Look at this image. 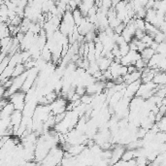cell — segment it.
I'll return each instance as SVG.
<instances>
[{
  "label": "cell",
  "instance_id": "obj_1",
  "mask_svg": "<svg viewBox=\"0 0 166 166\" xmlns=\"http://www.w3.org/2000/svg\"><path fill=\"white\" fill-rule=\"evenodd\" d=\"M64 155V150L59 145L55 146L51 149V151L47 154V156L43 159L40 164L43 165H59L61 164Z\"/></svg>",
  "mask_w": 166,
  "mask_h": 166
},
{
  "label": "cell",
  "instance_id": "obj_2",
  "mask_svg": "<svg viewBox=\"0 0 166 166\" xmlns=\"http://www.w3.org/2000/svg\"><path fill=\"white\" fill-rule=\"evenodd\" d=\"M157 86H159V85L155 84L154 81L142 83L141 85H140V87H139L136 96H139V97H142V98L147 100L150 97H152L153 95L155 94Z\"/></svg>",
  "mask_w": 166,
  "mask_h": 166
},
{
  "label": "cell",
  "instance_id": "obj_3",
  "mask_svg": "<svg viewBox=\"0 0 166 166\" xmlns=\"http://www.w3.org/2000/svg\"><path fill=\"white\" fill-rule=\"evenodd\" d=\"M10 102L14 105L16 110L23 111L26 104V92L22 90H19L9 96Z\"/></svg>",
  "mask_w": 166,
  "mask_h": 166
},
{
  "label": "cell",
  "instance_id": "obj_4",
  "mask_svg": "<svg viewBox=\"0 0 166 166\" xmlns=\"http://www.w3.org/2000/svg\"><path fill=\"white\" fill-rule=\"evenodd\" d=\"M68 99L65 98L64 96L60 95L58 97L50 104V108H51V112L54 115H57V114H61L67 111V104H68Z\"/></svg>",
  "mask_w": 166,
  "mask_h": 166
},
{
  "label": "cell",
  "instance_id": "obj_5",
  "mask_svg": "<svg viewBox=\"0 0 166 166\" xmlns=\"http://www.w3.org/2000/svg\"><path fill=\"white\" fill-rule=\"evenodd\" d=\"M110 72L113 76V80L119 77H124L127 74V66L121 64L120 62L113 61L109 67Z\"/></svg>",
  "mask_w": 166,
  "mask_h": 166
},
{
  "label": "cell",
  "instance_id": "obj_6",
  "mask_svg": "<svg viewBox=\"0 0 166 166\" xmlns=\"http://www.w3.org/2000/svg\"><path fill=\"white\" fill-rule=\"evenodd\" d=\"M141 58V55H140V52L137 51H132L130 50L127 54L122 56L120 59V63L124 64L125 66H129V65H134L136 63V61L138 59Z\"/></svg>",
  "mask_w": 166,
  "mask_h": 166
},
{
  "label": "cell",
  "instance_id": "obj_7",
  "mask_svg": "<svg viewBox=\"0 0 166 166\" xmlns=\"http://www.w3.org/2000/svg\"><path fill=\"white\" fill-rule=\"evenodd\" d=\"M142 82L141 80L139 81H136V82H133L129 85H126L125 89L124 90V97L125 98H128V99H132L133 97H135L137 92H138V90L140 85H141Z\"/></svg>",
  "mask_w": 166,
  "mask_h": 166
},
{
  "label": "cell",
  "instance_id": "obj_8",
  "mask_svg": "<svg viewBox=\"0 0 166 166\" xmlns=\"http://www.w3.org/2000/svg\"><path fill=\"white\" fill-rule=\"evenodd\" d=\"M126 150V147L121 144H117L112 148V156L110 159V164H117L119 160L121 159L122 154Z\"/></svg>",
  "mask_w": 166,
  "mask_h": 166
},
{
  "label": "cell",
  "instance_id": "obj_9",
  "mask_svg": "<svg viewBox=\"0 0 166 166\" xmlns=\"http://www.w3.org/2000/svg\"><path fill=\"white\" fill-rule=\"evenodd\" d=\"M136 30H137V28H136V26L134 24V22L132 20V21H130L128 23L125 24V27H124V31H122L121 35L126 40V42L129 43L130 41H132V39L135 37Z\"/></svg>",
  "mask_w": 166,
  "mask_h": 166
},
{
  "label": "cell",
  "instance_id": "obj_10",
  "mask_svg": "<svg viewBox=\"0 0 166 166\" xmlns=\"http://www.w3.org/2000/svg\"><path fill=\"white\" fill-rule=\"evenodd\" d=\"M10 119H11V124H12V126H13V129H14V135H15L16 132L17 131V129H19V127L21 126L22 122V119H23L22 111L15 110L11 115Z\"/></svg>",
  "mask_w": 166,
  "mask_h": 166
},
{
  "label": "cell",
  "instance_id": "obj_11",
  "mask_svg": "<svg viewBox=\"0 0 166 166\" xmlns=\"http://www.w3.org/2000/svg\"><path fill=\"white\" fill-rule=\"evenodd\" d=\"M77 27H78V31L80 32V34L83 35V36H85L86 33H89L92 30H96L95 24L90 22L89 20L86 19V17H84L82 22L79 24Z\"/></svg>",
  "mask_w": 166,
  "mask_h": 166
},
{
  "label": "cell",
  "instance_id": "obj_12",
  "mask_svg": "<svg viewBox=\"0 0 166 166\" xmlns=\"http://www.w3.org/2000/svg\"><path fill=\"white\" fill-rule=\"evenodd\" d=\"M141 75H142V71H139V70H136V71L132 72V73H127L124 77V84L125 85H129L133 82L141 80Z\"/></svg>",
  "mask_w": 166,
  "mask_h": 166
},
{
  "label": "cell",
  "instance_id": "obj_13",
  "mask_svg": "<svg viewBox=\"0 0 166 166\" xmlns=\"http://www.w3.org/2000/svg\"><path fill=\"white\" fill-rule=\"evenodd\" d=\"M96 61H97V63H98V65H99V68H100L101 71H106V70L109 69L111 63L113 62L114 60H113L112 58L107 57V56H99L98 58H96Z\"/></svg>",
  "mask_w": 166,
  "mask_h": 166
},
{
  "label": "cell",
  "instance_id": "obj_14",
  "mask_svg": "<svg viewBox=\"0 0 166 166\" xmlns=\"http://www.w3.org/2000/svg\"><path fill=\"white\" fill-rule=\"evenodd\" d=\"M166 56H164L163 55L159 54V52H155L154 55V56L149 60L148 62V66L151 67V68H157L159 65L160 64L161 61L165 58Z\"/></svg>",
  "mask_w": 166,
  "mask_h": 166
},
{
  "label": "cell",
  "instance_id": "obj_15",
  "mask_svg": "<svg viewBox=\"0 0 166 166\" xmlns=\"http://www.w3.org/2000/svg\"><path fill=\"white\" fill-rule=\"evenodd\" d=\"M155 52H156V51L154 50L152 47H147L146 49H144L141 52H140V55H141V58H143L148 63L149 60L154 56V55L155 54Z\"/></svg>",
  "mask_w": 166,
  "mask_h": 166
},
{
  "label": "cell",
  "instance_id": "obj_16",
  "mask_svg": "<svg viewBox=\"0 0 166 166\" xmlns=\"http://www.w3.org/2000/svg\"><path fill=\"white\" fill-rule=\"evenodd\" d=\"M15 110H16V109H15V107H14V105H13L11 102H9L8 105H6L4 108L1 109V114H0V118H10Z\"/></svg>",
  "mask_w": 166,
  "mask_h": 166
},
{
  "label": "cell",
  "instance_id": "obj_17",
  "mask_svg": "<svg viewBox=\"0 0 166 166\" xmlns=\"http://www.w3.org/2000/svg\"><path fill=\"white\" fill-rule=\"evenodd\" d=\"M154 82L157 85H166V71H159L156 73Z\"/></svg>",
  "mask_w": 166,
  "mask_h": 166
},
{
  "label": "cell",
  "instance_id": "obj_18",
  "mask_svg": "<svg viewBox=\"0 0 166 166\" xmlns=\"http://www.w3.org/2000/svg\"><path fill=\"white\" fill-rule=\"evenodd\" d=\"M41 57L43 59H45L47 62H51L52 60V54L51 50L49 49V47L46 45L45 47H44L41 51Z\"/></svg>",
  "mask_w": 166,
  "mask_h": 166
},
{
  "label": "cell",
  "instance_id": "obj_19",
  "mask_svg": "<svg viewBox=\"0 0 166 166\" xmlns=\"http://www.w3.org/2000/svg\"><path fill=\"white\" fill-rule=\"evenodd\" d=\"M26 70H27V69H26V67H25V65H24L23 62L17 63V64L16 65L15 69H14V73H13L12 78H15V77H17V76H20V75L23 74V73L26 71Z\"/></svg>",
  "mask_w": 166,
  "mask_h": 166
},
{
  "label": "cell",
  "instance_id": "obj_20",
  "mask_svg": "<svg viewBox=\"0 0 166 166\" xmlns=\"http://www.w3.org/2000/svg\"><path fill=\"white\" fill-rule=\"evenodd\" d=\"M72 13H73V17H74L75 23H76V25L78 26L79 24L82 22V21L84 20L85 17L83 16V14L81 13V11L79 10V8H77V9H75V10H73Z\"/></svg>",
  "mask_w": 166,
  "mask_h": 166
},
{
  "label": "cell",
  "instance_id": "obj_21",
  "mask_svg": "<svg viewBox=\"0 0 166 166\" xmlns=\"http://www.w3.org/2000/svg\"><path fill=\"white\" fill-rule=\"evenodd\" d=\"M137 68V70H139V71H143V70L148 66V63L146 62V61L143 59V58H140L136 61V63L134 64Z\"/></svg>",
  "mask_w": 166,
  "mask_h": 166
},
{
  "label": "cell",
  "instance_id": "obj_22",
  "mask_svg": "<svg viewBox=\"0 0 166 166\" xmlns=\"http://www.w3.org/2000/svg\"><path fill=\"white\" fill-rule=\"evenodd\" d=\"M11 60V56H7L6 57H4L3 59H1V62H0V65H1V72H3L6 69V67L9 65Z\"/></svg>",
  "mask_w": 166,
  "mask_h": 166
},
{
  "label": "cell",
  "instance_id": "obj_23",
  "mask_svg": "<svg viewBox=\"0 0 166 166\" xmlns=\"http://www.w3.org/2000/svg\"><path fill=\"white\" fill-rule=\"evenodd\" d=\"M156 122H157V124H159V130L166 132V116H163L159 121H156Z\"/></svg>",
  "mask_w": 166,
  "mask_h": 166
},
{
  "label": "cell",
  "instance_id": "obj_24",
  "mask_svg": "<svg viewBox=\"0 0 166 166\" xmlns=\"http://www.w3.org/2000/svg\"><path fill=\"white\" fill-rule=\"evenodd\" d=\"M125 1H127V2H131L132 0H125Z\"/></svg>",
  "mask_w": 166,
  "mask_h": 166
}]
</instances>
